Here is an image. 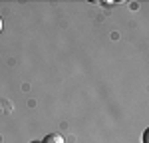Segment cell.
<instances>
[{
  "label": "cell",
  "mask_w": 149,
  "mask_h": 143,
  "mask_svg": "<svg viewBox=\"0 0 149 143\" xmlns=\"http://www.w3.org/2000/svg\"><path fill=\"white\" fill-rule=\"evenodd\" d=\"M42 143H66V141H64V137H62L60 133H50V135L44 137Z\"/></svg>",
  "instance_id": "obj_1"
},
{
  "label": "cell",
  "mask_w": 149,
  "mask_h": 143,
  "mask_svg": "<svg viewBox=\"0 0 149 143\" xmlns=\"http://www.w3.org/2000/svg\"><path fill=\"white\" fill-rule=\"evenodd\" d=\"M2 26H4V24H2V18H0V32H2Z\"/></svg>",
  "instance_id": "obj_2"
},
{
  "label": "cell",
  "mask_w": 149,
  "mask_h": 143,
  "mask_svg": "<svg viewBox=\"0 0 149 143\" xmlns=\"http://www.w3.org/2000/svg\"><path fill=\"white\" fill-rule=\"evenodd\" d=\"M32 143H40V141H32Z\"/></svg>",
  "instance_id": "obj_3"
}]
</instances>
